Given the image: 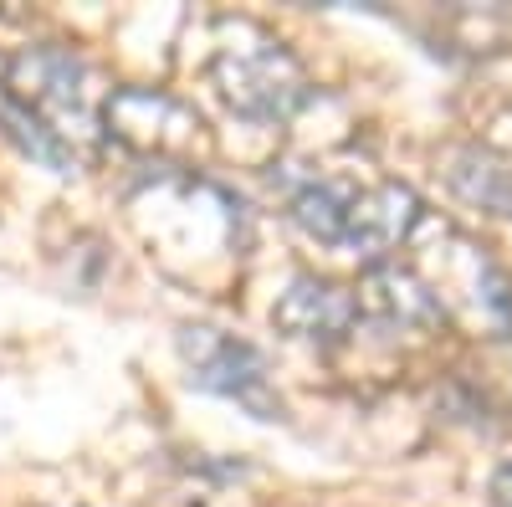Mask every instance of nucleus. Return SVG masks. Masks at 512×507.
Masks as SVG:
<instances>
[{
	"label": "nucleus",
	"instance_id": "7ed1b4c3",
	"mask_svg": "<svg viewBox=\"0 0 512 507\" xmlns=\"http://www.w3.org/2000/svg\"><path fill=\"white\" fill-rule=\"evenodd\" d=\"M180 359L190 364V379L200 390L246 405L256 420L282 415V400L267 385V359L251 344H241V338L221 328H180Z\"/></svg>",
	"mask_w": 512,
	"mask_h": 507
},
{
	"label": "nucleus",
	"instance_id": "423d86ee",
	"mask_svg": "<svg viewBox=\"0 0 512 507\" xmlns=\"http://www.w3.org/2000/svg\"><path fill=\"white\" fill-rule=\"evenodd\" d=\"M415 221H420V200H415L410 185H395V180L390 185H374V190L354 195V216H349L344 246L354 251L364 267H379L395 246L410 241Z\"/></svg>",
	"mask_w": 512,
	"mask_h": 507
},
{
	"label": "nucleus",
	"instance_id": "39448f33",
	"mask_svg": "<svg viewBox=\"0 0 512 507\" xmlns=\"http://www.w3.org/2000/svg\"><path fill=\"white\" fill-rule=\"evenodd\" d=\"M272 323L297 344H344L359 323V298L328 277H292L272 308Z\"/></svg>",
	"mask_w": 512,
	"mask_h": 507
},
{
	"label": "nucleus",
	"instance_id": "0eeeda50",
	"mask_svg": "<svg viewBox=\"0 0 512 507\" xmlns=\"http://www.w3.org/2000/svg\"><path fill=\"white\" fill-rule=\"evenodd\" d=\"M359 313H369V318L384 323V328H436V323L446 318V313H441V298H436V287L425 282L415 267H405V262L364 267Z\"/></svg>",
	"mask_w": 512,
	"mask_h": 507
},
{
	"label": "nucleus",
	"instance_id": "1a4fd4ad",
	"mask_svg": "<svg viewBox=\"0 0 512 507\" xmlns=\"http://www.w3.org/2000/svg\"><path fill=\"white\" fill-rule=\"evenodd\" d=\"M349 216H354V195L344 185H333V180H313V185H303L292 195V221L323 246H344Z\"/></svg>",
	"mask_w": 512,
	"mask_h": 507
},
{
	"label": "nucleus",
	"instance_id": "f257e3e1",
	"mask_svg": "<svg viewBox=\"0 0 512 507\" xmlns=\"http://www.w3.org/2000/svg\"><path fill=\"white\" fill-rule=\"evenodd\" d=\"M210 82L221 88L226 108H236L251 123H282L308 103V77L297 57L267 36H251L246 47L226 41L210 62Z\"/></svg>",
	"mask_w": 512,
	"mask_h": 507
},
{
	"label": "nucleus",
	"instance_id": "f03ea898",
	"mask_svg": "<svg viewBox=\"0 0 512 507\" xmlns=\"http://www.w3.org/2000/svg\"><path fill=\"white\" fill-rule=\"evenodd\" d=\"M0 93H11L21 108H31L41 123H52L62 139L93 129V98H88V67L67 47H26L6 62Z\"/></svg>",
	"mask_w": 512,
	"mask_h": 507
},
{
	"label": "nucleus",
	"instance_id": "9b49d317",
	"mask_svg": "<svg viewBox=\"0 0 512 507\" xmlns=\"http://www.w3.org/2000/svg\"><path fill=\"white\" fill-rule=\"evenodd\" d=\"M487 492H492V502H497V507H512V461L492 472V487H487Z\"/></svg>",
	"mask_w": 512,
	"mask_h": 507
},
{
	"label": "nucleus",
	"instance_id": "20e7f679",
	"mask_svg": "<svg viewBox=\"0 0 512 507\" xmlns=\"http://www.w3.org/2000/svg\"><path fill=\"white\" fill-rule=\"evenodd\" d=\"M108 134L134 149V154H154V159H180L200 144V113L185 108L169 93H149V88H118L103 108Z\"/></svg>",
	"mask_w": 512,
	"mask_h": 507
},
{
	"label": "nucleus",
	"instance_id": "f8f14e48",
	"mask_svg": "<svg viewBox=\"0 0 512 507\" xmlns=\"http://www.w3.org/2000/svg\"><path fill=\"white\" fill-rule=\"evenodd\" d=\"M0 77H6V62H0Z\"/></svg>",
	"mask_w": 512,
	"mask_h": 507
},
{
	"label": "nucleus",
	"instance_id": "9d476101",
	"mask_svg": "<svg viewBox=\"0 0 512 507\" xmlns=\"http://www.w3.org/2000/svg\"><path fill=\"white\" fill-rule=\"evenodd\" d=\"M0 129H6L36 164H47V169H57V175H67V169H77V154H72V144L52 129V123H41L31 108H21L11 93H0Z\"/></svg>",
	"mask_w": 512,
	"mask_h": 507
},
{
	"label": "nucleus",
	"instance_id": "6e6552de",
	"mask_svg": "<svg viewBox=\"0 0 512 507\" xmlns=\"http://www.w3.org/2000/svg\"><path fill=\"white\" fill-rule=\"evenodd\" d=\"M446 185L477 210H492V216H512V164L497 159L482 144L451 149L446 159Z\"/></svg>",
	"mask_w": 512,
	"mask_h": 507
}]
</instances>
